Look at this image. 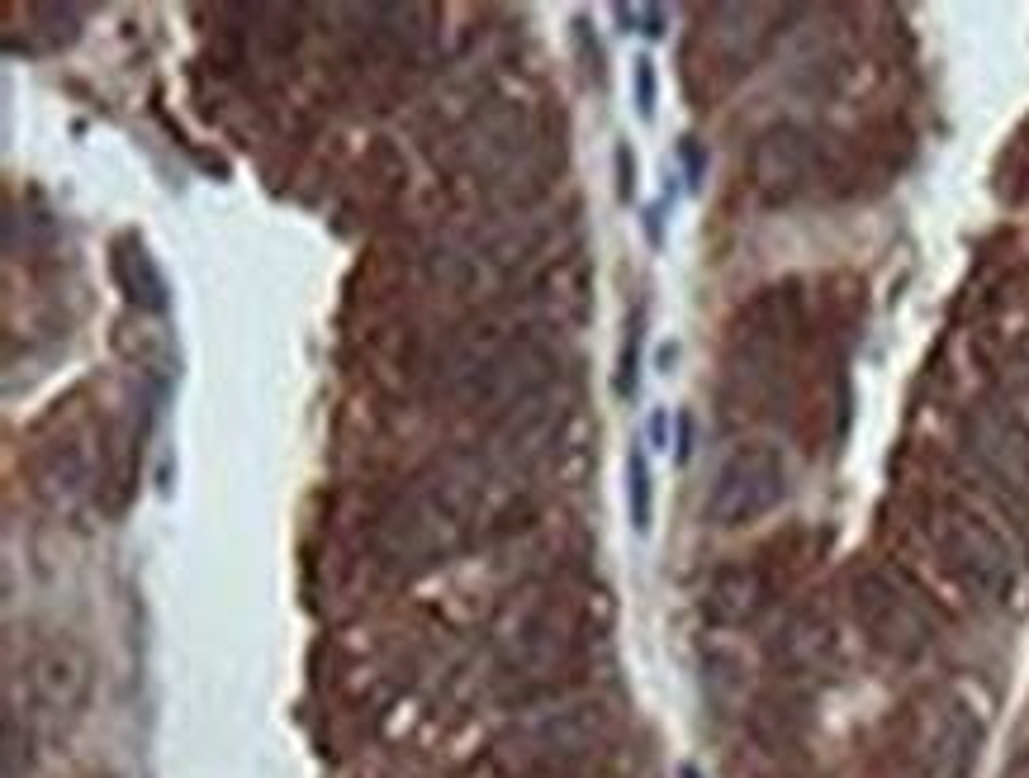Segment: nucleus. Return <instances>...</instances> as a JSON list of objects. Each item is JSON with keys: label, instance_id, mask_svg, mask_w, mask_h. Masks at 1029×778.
Masks as SVG:
<instances>
[{"label": "nucleus", "instance_id": "nucleus-1", "mask_svg": "<svg viewBox=\"0 0 1029 778\" xmlns=\"http://www.w3.org/2000/svg\"><path fill=\"white\" fill-rule=\"evenodd\" d=\"M925 537H930L940 565L977 599H1006L1020 579V555L1001 531L977 509L958 499H940L925 513Z\"/></svg>", "mask_w": 1029, "mask_h": 778}, {"label": "nucleus", "instance_id": "nucleus-2", "mask_svg": "<svg viewBox=\"0 0 1029 778\" xmlns=\"http://www.w3.org/2000/svg\"><path fill=\"white\" fill-rule=\"evenodd\" d=\"M850 599H854L858 627H864V637L878 655L911 665V660L930 655L934 645H940V617H934V607L925 603V593L916 584L892 575V569H882V565L858 569Z\"/></svg>", "mask_w": 1029, "mask_h": 778}, {"label": "nucleus", "instance_id": "nucleus-3", "mask_svg": "<svg viewBox=\"0 0 1029 778\" xmlns=\"http://www.w3.org/2000/svg\"><path fill=\"white\" fill-rule=\"evenodd\" d=\"M987 726L977 707L958 693H930L911 712L906 764L911 778H968L982 750Z\"/></svg>", "mask_w": 1029, "mask_h": 778}, {"label": "nucleus", "instance_id": "nucleus-4", "mask_svg": "<svg viewBox=\"0 0 1029 778\" xmlns=\"http://www.w3.org/2000/svg\"><path fill=\"white\" fill-rule=\"evenodd\" d=\"M788 499V461L774 447H736L716 465L707 489V523L712 527H745L760 523Z\"/></svg>", "mask_w": 1029, "mask_h": 778}, {"label": "nucleus", "instance_id": "nucleus-5", "mask_svg": "<svg viewBox=\"0 0 1029 778\" xmlns=\"http://www.w3.org/2000/svg\"><path fill=\"white\" fill-rule=\"evenodd\" d=\"M820 180V142L802 124H774L750 148V186L764 204H792Z\"/></svg>", "mask_w": 1029, "mask_h": 778}, {"label": "nucleus", "instance_id": "nucleus-6", "mask_svg": "<svg viewBox=\"0 0 1029 778\" xmlns=\"http://www.w3.org/2000/svg\"><path fill=\"white\" fill-rule=\"evenodd\" d=\"M90 679H96V669H90V655L76 641L43 645V651H34L29 665H24L29 698L43 712H53V717H72V712L86 703V698H90Z\"/></svg>", "mask_w": 1029, "mask_h": 778}, {"label": "nucleus", "instance_id": "nucleus-7", "mask_svg": "<svg viewBox=\"0 0 1029 778\" xmlns=\"http://www.w3.org/2000/svg\"><path fill=\"white\" fill-rule=\"evenodd\" d=\"M968 451L982 465V475L1001 485L1006 494L1029 503V447L1020 437V427L996 413H972L968 418Z\"/></svg>", "mask_w": 1029, "mask_h": 778}, {"label": "nucleus", "instance_id": "nucleus-8", "mask_svg": "<svg viewBox=\"0 0 1029 778\" xmlns=\"http://www.w3.org/2000/svg\"><path fill=\"white\" fill-rule=\"evenodd\" d=\"M768 593L774 589H768V575L760 565H721L702 593V617L716 627H745L764 613Z\"/></svg>", "mask_w": 1029, "mask_h": 778}, {"label": "nucleus", "instance_id": "nucleus-9", "mask_svg": "<svg viewBox=\"0 0 1029 778\" xmlns=\"http://www.w3.org/2000/svg\"><path fill=\"white\" fill-rule=\"evenodd\" d=\"M114 276H120L124 294L134 300L138 309H148V314H166V276L152 262V252L142 248L138 238H124L120 252H114Z\"/></svg>", "mask_w": 1029, "mask_h": 778}, {"label": "nucleus", "instance_id": "nucleus-10", "mask_svg": "<svg viewBox=\"0 0 1029 778\" xmlns=\"http://www.w3.org/2000/svg\"><path fill=\"white\" fill-rule=\"evenodd\" d=\"M627 513H631V527L645 537L650 523H655V475H650L645 447L627 451Z\"/></svg>", "mask_w": 1029, "mask_h": 778}, {"label": "nucleus", "instance_id": "nucleus-11", "mask_svg": "<svg viewBox=\"0 0 1029 778\" xmlns=\"http://www.w3.org/2000/svg\"><path fill=\"white\" fill-rule=\"evenodd\" d=\"M622 24H627V34H645V38H660L664 34V5H617L612 10Z\"/></svg>", "mask_w": 1029, "mask_h": 778}, {"label": "nucleus", "instance_id": "nucleus-12", "mask_svg": "<svg viewBox=\"0 0 1029 778\" xmlns=\"http://www.w3.org/2000/svg\"><path fill=\"white\" fill-rule=\"evenodd\" d=\"M636 356H641V318L627 328V342H622V361H617V394L627 399L636 394Z\"/></svg>", "mask_w": 1029, "mask_h": 778}, {"label": "nucleus", "instance_id": "nucleus-13", "mask_svg": "<svg viewBox=\"0 0 1029 778\" xmlns=\"http://www.w3.org/2000/svg\"><path fill=\"white\" fill-rule=\"evenodd\" d=\"M631 81H636V114H641V120H655V62L636 58Z\"/></svg>", "mask_w": 1029, "mask_h": 778}, {"label": "nucleus", "instance_id": "nucleus-14", "mask_svg": "<svg viewBox=\"0 0 1029 778\" xmlns=\"http://www.w3.org/2000/svg\"><path fill=\"white\" fill-rule=\"evenodd\" d=\"M617 172H622V200H631V158H627V148H617Z\"/></svg>", "mask_w": 1029, "mask_h": 778}, {"label": "nucleus", "instance_id": "nucleus-15", "mask_svg": "<svg viewBox=\"0 0 1029 778\" xmlns=\"http://www.w3.org/2000/svg\"><path fill=\"white\" fill-rule=\"evenodd\" d=\"M664 432H669V418H664V413H655V418H650V442H655V447H669V442H664Z\"/></svg>", "mask_w": 1029, "mask_h": 778}]
</instances>
